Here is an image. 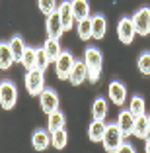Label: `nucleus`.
Here are the masks:
<instances>
[{
  "label": "nucleus",
  "mask_w": 150,
  "mask_h": 153,
  "mask_svg": "<svg viewBox=\"0 0 150 153\" xmlns=\"http://www.w3.org/2000/svg\"><path fill=\"white\" fill-rule=\"evenodd\" d=\"M84 63L88 69V81L90 82H97L100 75H102V67H103V55L97 47H88L84 51Z\"/></svg>",
  "instance_id": "nucleus-1"
},
{
  "label": "nucleus",
  "mask_w": 150,
  "mask_h": 153,
  "mask_svg": "<svg viewBox=\"0 0 150 153\" xmlns=\"http://www.w3.org/2000/svg\"><path fill=\"white\" fill-rule=\"evenodd\" d=\"M123 141H125V135H123V131L119 130L117 122H115V124H107L105 134H103V140H102L103 149H105L107 153H119Z\"/></svg>",
  "instance_id": "nucleus-2"
},
{
  "label": "nucleus",
  "mask_w": 150,
  "mask_h": 153,
  "mask_svg": "<svg viewBox=\"0 0 150 153\" xmlns=\"http://www.w3.org/2000/svg\"><path fill=\"white\" fill-rule=\"evenodd\" d=\"M26 88L31 96H39L45 90V71L41 69H29L26 73Z\"/></svg>",
  "instance_id": "nucleus-3"
},
{
  "label": "nucleus",
  "mask_w": 150,
  "mask_h": 153,
  "mask_svg": "<svg viewBox=\"0 0 150 153\" xmlns=\"http://www.w3.org/2000/svg\"><path fill=\"white\" fill-rule=\"evenodd\" d=\"M18 102V88L12 81L0 82V106L4 110H12Z\"/></svg>",
  "instance_id": "nucleus-4"
},
{
  "label": "nucleus",
  "mask_w": 150,
  "mask_h": 153,
  "mask_svg": "<svg viewBox=\"0 0 150 153\" xmlns=\"http://www.w3.org/2000/svg\"><path fill=\"white\" fill-rule=\"evenodd\" d=\"M74 63H76V59L70 51H62V53L59 55V59L55 61V73H57V76L61 81H68Z\"/></svg>",
  "instance_id": "nucleus-5"
},
{
  "label": "nucleus",
  "mask_w": 150,
  "mask_h": 153,
  "mask_svg": "<svg viewBox=\"0 0 150 153\" xmlns=\"http://www.w3.org/2000/svg\"><path fill=\"white\" fill-rule=\"evenodd\" d=\"M132 24L137 30V36H148L150 33V8L142 6L132 14Z\"/></svg>",
  "instance_id": "nucleus-6"
},
{
  "label": "nucleus",
  "mask_w": 150,
  "mask_h": 153,
  "mask_svg": "<svg viewBox=\"0 0 150 153\" xmlns=\"http://www.w3.org/2000/svg\"><path fill=\"white\" fill-rule=\"evenodd\" d=\"M135 36H137V30H135V24H132V18H121L119 24H117V37H119L121 43L129 45L135 41Z\"/></svg>",
  "instance_id": "nucleus-7"
},
{
  "label": "nucleus",
  "mask_w": 150,
  "mask_h": 153,
  "mask_svg": "<svg viewBox=\"0 0 150 153\" xmlns=\"http://www.w3.org/2000/svg\"><path fill=\"white\" fill-rule=\"evenodd\" d=\"M39 104H41V110H43L45 114H53L59 110V96L57 92H55L53 88H47L45 86V90L39 94Z\"/></svg>",
  "instance_id": "nucleus-8"
},
{
  "label": "nucleus",
  "mask_w": 150,
  "mask_h": 153,
  "mask_svg": "<svg viewBox=\"0 0 150 153\" xmlns=\"http://www.w3.org/2000/svg\"><path fill=\"white\" fill-rule=\"evenodd\" d=\"M45 27H47V36H49V37H55V39L62 37V33L66 32L64 26H62V22H61V16H59V12L49 14V16H47V22H45Z\"/></svg>",
  "instance_id": "nucleus-9"
},
{
  "label": "nucleus",
  "mask_w": 150,
  "mask_h": 153,
  "mask_svg": "<svg viewBox=\"0 0 150 153\" xmlns=\"http://www.w3.org/2000/svg\"><path fill=\"white\" fill-rule=\"evenodd\" d=\"M107 94H109V100L117 106H123L127 102V88H125L123 82L119 81H113L109 82V88H107Z\"/></svg>",
  "instance_id": "nucleus-10"
},
{
  "label": "nucleus",
  "mask_w": 150,
  "mask_h": 153,
  "mask_svg": "<svg viewBox=\"0 0 150 153\" xmlns=\"http://www.w3.org/2000/svg\"><path fill=\"white\" fill-rule=\"evenodd\" d=\"M135 120L137 118L131 114V110H121L119 112V118H117V126H119V130L123 131L125 137H129V135H132V131H135Z\"/></svg>",
  "instance_id": "nucleus-11"
},
{
  "label": "nucleus",
  "mask_w": 150,
  "mask_h": 153,
  "mask_svg": "<svg viewBox=\"0 0 150 153\" xmlns=\"http://www.w3.org/2000/svg\"><path fill=\"white\" fill-rule=\"evenodd\" d=\"M59 16H61V22L62 26H64L66 32H70L72 30V24H74V12H72V4H70V0H64V2H61L57 8Z\"/></svg>",
  "instance_id": "nucleus-12"
},
{
  "label": "nucleus",
  "mask_w": 150,
  "mask_h": 153,
  "mask_svg": "<svg viewBox=\"0 0 150 153\" xmlns=\"http://www.w3.org/2000/svg\"><path fill=\"white\" fill-rule=\"evenodd\" d=\"M86 79H88V69H86L84 59H82V61H76L72 71H70V76H68V82H70L72 86H78V85H82Z\"/></svg>",
  "instance_id": "nucleus-13"
},
{
  "label": "nucleus",
  "mask_w": 150,
  "mask_h": 153,
  "mask_svg": "<svg viewBox=\"0 0 150 153\" xmlns=\"http://www.w3.org/2000/svg\"><path fill=\"white\" fill-rule=\"evenodd\" d=\"M31 145L37 151H45L51 145V131L49 130H35L31 135Z\"/></svg>",
  "instance_id": "nucleus-14"
},
{
  "label": "nucleus",
  "mask_w": 150,
  "mask_h": 153,
  "mask_svg": "<svg viewBox=\"0 0 150 153\" xmlns=\"http://www.w3.org/2000/svg\"><path fill=\"white\" fill-rule=\"evenodd\" d=\"M105 120H92V124L88 126V137L94 143H100L103 140V134H105Z\"/></svg>",
  "instance_id": "nucleus-15"
},
{
  "label": "nucleus",
  "mask_w": 150,
  "mask_h": 153,
  "mask_svg": "<svg viewBox=\"0 0 150 153\" xmlns=\"http://www.w3.org/2000/svg\"><path fill=\"white\" fill-rule=\"evenodd\" d=\"M105 33H107V22L103 18V14L92 16V37L94 39H103Z\"/></svg>",
  "instance_id": "nucleus-16"
},
{
  "label": "nucleus",
  "mask_w": 150,
  "mask_h": 153,
  "mask_svg": "<svg viewBox=\"0 0 150 153\" xmlns=\"http://www.w3.org/2000/svg\"><path fill=\"white\" fill-rule=\"evenodd\" d=\"M43 49H45V53H47V57H49L51 63H55V61L59 59V55L62 53L61 43H59V39H55V37H47V39H45Z\"/></svg>",
  "instance_id": "nucleus-17"
},
{
  "label": "nucleus",
  "mask_w": 150,
  "mask_h": 153,
  "mask_svg": "<svg viewBox=\"0 0 150 153\" xmlns=\"http://www.w3.org/2000/svg\"><path fill=\"white\" fill-rule=\"evenodd\" d=\"M14 63H16V59H14V53L10 49V45L4 43V41H0V69L8 71V69H12Z\"/></svg>",
  "instance_id": "nucleus-18"
},
{
  "label": "nucleus",
  "mask_w": 150,
  "mask_h": 153,
  "mask_svg": "<svg viewBox=\"0 0 150 153\" xmlns=\"http://www.w3.org/2000/svg\"><path fill=\"white\" fill-rule=\"evenodd\" d=\"M76 32H78V37L80 39H92V16L90 18H82V20H76Z\"/></svg>",
  "instance_id": "nucleus-19"
},
{
  "label": "nucleus",
  "mask_w": 150,
  "mask_h": 153,
  "mask_svg": "<svg viewBox=\"0 0 150 153\" xmlns=\"http://www.w3.org/2000/svg\"><path fill=\"white\" fill-rule=\"evenodd\" d=\"M132 135L138 137V140H146L148 137V116L146 114H142V116H138L135 120V131H132Z\"/></svg>",
  "instance_id": "nucleus-20"
},
{
  "label": "nucleus",
  "mask_w": 150,
  "mask_h": 153,
  "mask_svg": "<svg viewBox=\"0 0 150 153\" xmlns=\"http://www.w3.org/2000/svg\"><path fill=\"white\" fill-rule=\"evenodd\" d=\"M68 143V134H66L64 128H59V130L51 131V145L55 149H64Z\"/></svg>",
  "instance_id": "nucleus-21"
},
{
  "label": "nucleus",
  "mask_w": 150,
  "mask_h": 153,
  "mask_svg": "<svg viewBox=\"0 0 150 153\" xmlns=\"http://www.w3.org/2000/svg\"><path fill=\"white\" fill-rule=\"evenodd\" d=\"M107 100L103 98V96H100V98H96L94 100V104H92V116H94V120H105V116H107Z\"/></svg>",
  "instance_id": "nucleus-22"
},
{
  "label": "nucleus",
  "mask_w": 150,
  "mask_h": 153,
  "mask_svg": "<svg viewBox=\"0 0 150 153\" xmlns=\"http://www.w3.org/2000/svg\"><path fill=\"white\" fill-rule=\"evenodd\" d=\"M70 4H72V12H74L76 20L90 18V4H88V0H70Z\"/></svg>",
  "instance_id": "nucleus-23"
},
{
  "label": "nucleus",
  "mask_w": 150,
  "mask_h": 153,
  "mask_svg": "<svg viewBox=\"0 0 150 153\" xmlns=\"http://www.w3.org/2000/svg\"><path fill=\"white\" fill-rule=\"evenodd\" d=\"M8 45H10V49H12V53H14V59L16 61H22V55H23V51H26V47L27 45L23 43V39L20 36H14V37H10V41H8Z\"/></svg>",
  "instance_id": "nucleus-24"
},
{
  "label": "nucleus",
  "mask_w": 150,
  "mask_h": 153,
  "mask_svg": "<svg viewBox=\"0 0 150 153\" xmlns=\"http://www.w3.org/2000/svg\"><path fill=\"white\" fill-rule=\"evenodd\" d=\"M64 124H66V118H64V114H62L61 110L49 114V118H47V130L49 131L59 130V128H64Z\"/></svg>",
  "instance_id": "nucleus-25"
},
{
  "label": "nucleus",
  "mask_w": 150,
  "mask_h": 153,
  "mask_svg": "<svg viewBox=\"0 0 150 153\" xmlns=\"http://www.w3.org/2000/svg\"><path fill=\"white\" fill-rule=\"evenodd\" d=\"M129 110H131V114L135 118L142 116V114L146 112V104H144V98L142 96H132L131 100H129Z\"/></svg>",
  "instance_id": "nucleus-26"
},
{
  "label": "nucleus",
  "mask_w": 150,
  "mask_h": 153,
  "mask_svg": "<svg viewBox=\"0 0 150 153\" xmlns=\"http://www.w3.org/2000/svg\"><path fill=\"white\" fill-rule=\"evenodd\" d=\"M20 63L23 65V69H26V71H29V69H35V49L27 45L26 51H23V55H22V61H20Z\"/></svg>",
  "instance_id": "nucleus-27"
},
{
  "label": "nucleus",
  "mask_w": 150,
  "mask_h": 153,
  "mask_svg": "<svg viewBox=\"0 0 150 153\" xmlns=\"http://www.w3.org/2000/svg\"><path fill=\"white\" fill-rule=\"evenodd\" d=\"M137 67L142 75H150V51H144V53L138 55L137 59Z\"/></svg>",
  "instance_id": "nucleus-28"
},
{
  "label": "nucleus",
  "mask_w": 150,
  "mask_h": 153,
  "mask_svg": "<svg viewBox=\"0 0 150 153\" xmlns=\"http://www.w3.org/2000/svg\"><path fill=\"white\" fill-rule=\"evenodd\" d=\"M49 63H51V61H49L45 49H43V47H37V49H35V67L41 69V71H45V69L49 67Z\"/></svg>",
  "instance_id": "nucleus-29"
},
{
  "label": "nucleus",
  "mask_w": 150,
  "mask_h": 153,
  "mask_svg": "<svg viewBox=\"0 0 150 153\" xmlns=\"http://www.w3.org/2000/svg\"><path fill=\"white\" fill-rule=\"evenodd\" d=\"M37 6H39L41 14H45V16H49V14L57 12V0H37Z\"/></svg>",
  "instance_id": "nucleus-30"
},
{
  "label": "nucleus",
  "mask_w": 150,
  "mask_h": 153,
  "mask_svg": "<svg viewBox=\"0 0 150 153\" xmlns=\"http://www.w3.org/2000/svg\"><path fill=\"white\" fill-rule=\"evenodd\" d=\"M121 151H129V153H135V147H132L131 143H127V141H123V145H121ZM119 151V153H121Z\"/></svg>",
  "instance_id": "nucleus-31"
},
{
  "label": "nucleus",
  "mask_w": 150,
  "mask_h": 153,
  "mask_svg": "<svg viewBox=\"0 0 150 153\" xmlns=\"http://www.w3.org/2000/svg\"><path fill=\"white\" fill-rule=\"evenodd\" d=\"M144 149H146V153H150V135L144 140Z\"/></svg>",
  "instance_id": "nucleus-32"
},
{
  "label": "nucleus",
  "mask_w": 150,
  "mask_h": 153,
  "mask_svg": "<svg viewBox=\"0 0 150 153\" xmlns=\"http://www.w3.org/2000/svg\"><path fill=\"white\" fill-rule=\"evenodd\" d=\"M148 135H150V116H148Z\"/></svg>",
  "instance_id": "nucleus-33"
},
{
  "label": "nucleus",
  "mask_w": 150,
  "mask_h": 153,
  "mask_svg": "<svg viewBox=\"0 0 150 153\" xmlns=\"http://www.w3.org/2000/svg\"><path fill=\"white\" fill-rule=\"evenodd\" d=\"M0 82H2V81H0Z\"/></svg>",
  "instance_id": "nucleus-34"
}]
</instances>
